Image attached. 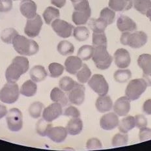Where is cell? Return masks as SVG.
Returning <instances> with one entry per match:
<instances>
[{
  "mask_svg": "<svg viewBox=\"0 0 151 151\" xmlns=\"http://www.w3.org/2000/svg\"><path fill=\"white\" fill-rule=\"evenodd\" d=\"M108 26V24L101 18L97 19L92 18L89 22V26L93 33H104Z\"/></svg>",
  "mask_w": 151,
  "mask_h": 151,
  "instance_id": "cell-29",
  "label": "cell"
},
{
  "mask_svg": "<svg viewBox=\"0 0 151 151\" xmlns=\"http://www.w3.org/2000/svg\"><path fill=\"white\" fill-rule=\"evenodd\" d=\"M43 22L40 16L37 14L33 18L27 19L24 28V33L30 38H35L39 35L41 31Z\"/></svg>",
  "mask_w": 151,
  "mask_h": 151,
  "instance_id": "cell-10",
  "label": "cell"
},
{
  "mask_svg": "<svg viewBox=\"0 0 151 151\" xmlns=\"http://www.w3.org/2000/svg\"><path fill=\"white\" fill-rule=\"evenodd\" d=\"M83 122L79 117L72 118L67 125V131L68 134L72 136L80 134L83 130Z\"/></svg>",
  "mask_w": 151,
  "mask_h": 151,
  "instance_id": "cell-23",
  "label": "cell"
},
{
  "mask_svg": "<svg viewBox=\"0 0 151 151\" xmlns=\"http://www.w3.org/2000/svg\"><path fill=\"white\" fill-rule=\"evenodd\" d=\"M63 115L67 117H72V118H76L80 117V112L76 107L69 106L66 108L64 111Z\"/></svg>",
  "mask_w": 151,
  "mask_h": 151,
  "instance_id": "cell-46",
  "label": "cell"
},
{
  "mask_svg": "<svg viewBox=\"0 0 151 151\" xmlns=\"http://www.w3.org/2000/svg\"><path fill=\"white\" fill-rule=\"evenodd\" d=\"M147 86L146 81L143 78L132 80L129 82L126 89V96L132 101L139 99L147 89Z\"/></svg>",
  "mask_w": 151,
  "mask_h": 151,
  "instance_id": "cell-6",
  "label": "cell"
},
{
  "mask_svg": "<svg viewBox=\"0 0 151 151\" xmlns=\"http://www.w3.org/2000/svg\"><path fill=\"white\" fill-rule=\"evenodd\" d=\"M64 67L58 63H52L48 66L50 75L52 78H58L63 74L64 72Z\"/></svg>",
  "mask_w": 151,
  "mask_h": 151,
  "instance_id": "cell-40",
  "label": "cell"
},
{
  "mask_svg": "<svg viewBox=\"0 0 151 151\" xmlns=\"http://www.w3.org/2000/svg\"><path fill=\"white\" fill-rule=\"evenodd\" d=\"M12 44L15 51L20 55H33L39 50V46L35 40L18 34L14 37Z\"/></svg>",
  "mask_w": 151,
  "mask_h": 151,
  "instance_id": "cell-2",
  "label": "cell"
},
{
  "mask_svg": "<svg viewBox=\"0 0 151 151\" xmlns=\"http://www.w3.org/2000/svg\"><path fill=\"white\" fill-rule=\"evenodd\" d=\"M128 141V136L127 134H117L113 136L111 143L114 147H119L127 145Z\"/></svg>",
  "mask_w": 151,
  "mask_h": 151,
  "instance_id": "cell-43",
  "label": "cell"
},
{
  "mask_svg": "<svg viewBox=\"0 0 151 151\" xmlns=\"http://www.w3.org/2000/svg\"><path fill=\"white\" fill-rule=\"evenodd\" d=\"M44 105L40 102H35L31 104L29 108V113L30 116L33 119L40 117Z\"/></svg>",
  "mask_w": 151,
  "mask_h": 151,
  "instance_id": "cell-38",
  "label": "cell"
},
{
  "mask_svg": "<svg viewBox=\"0 0 151 151\" xmlns=\"http://www.w3.org/2000/svg\"><path fill=\"white\" fill-rule=\"evenodd\" d=\"M7 114V109L6 106L0 104V119L4 118Z\"/></svg>",
  "mask_w": 151,
  "mask_h": 151,
  "instance_id": "cell-52",
  "label": "cell"
},
{
  "mask_svg": "<svg viewBox=\"0 0 151 151\" xmlns=\"http://www.w3.org/2000/svg\"><path fill=\"white\" fill-rule=\"evenodd\" d=\"M14 1H18V0H14Z\"/></svg>",
  "mask_w": 151,
  "mask_h": 151,
  "instance_id": "cell-56",
  "label": "cell"
},
{
  "mask_svg": "<svg viewBox=\"0 0 151 151\" xmlns=\"http://www.w3.org/2000/svg\"><path fill=\"white\" fill-rule=\"evenodd\" d=\"M29 63L26 57L17 56L13 59L12 63L5 72V78L7 82L16 83L21 76L29 70Z\"/></svg>",
  "mask_w": 151,
  "mask_h": 151,
  "instance_id": "cell-1",
  "label": "cell"
},
{
  "mask_svg": "<svg viewBox=\"0 0 151 151\" xmlns=\"http://www.w3.org/2000/svg\"><path fill=\"white\" fill-rule=\"evenodd\" d=\"M29 75L31 80L36 83L45 80L48 76V73L42 66L37 65L31 69Z\"/></svg>",
  "mask_w": 151,
  "mask_h": 151,
  "instance_id": "cell-24",
  "label": "cell"
},
{
  "mask_svg": "<svg viewBox=\"0 0 151 151\" xmlns=\"http://www.w3.org/2000/svg\"><path fill=\"white\" fill-rule=\"evenodd\" d=\"M114 60L118 68H126L130 65L131 57L127 50L119 48L114 53Z\"/></svg>",
  "mask_w": 151,
  "mask_h": 151,
  "instance_id": "cell-15",
  "label": "cell"
},
{
  "mask_svg": "<svg viewBox=\"0 0 151 151\" xmlns=\"http://www.w3.org/2000/svg\"><path fill=\"white\" fill-rule=\"evenodd\" d=\"M85 91L86 88L83 85L76 82L73 89L69 91V101L74 105L80 106L82 104L85 100Z\"/></svg>",
  "mask_w": 151,
  "mask_h": 151,
  "instance_id": "cell-13",
  "label": "cell"
},
{
  "mask_svg": "<svg viewBox=\"0 0 151 151\" xmlns=\"http://www.w3.org/2000/svg\"><path fill=\"white\" fill-rule=\"evenodd\" d=\"M58 51L62 55H71L74 52V46L67 40H62L58 44Z\"/></svg>",
  "mask_w": 151,
  "mask_h": 151,
  "instance_id": "cell-33",
  "label": "cell"
},
{
  "mask_svg": "<svg viewBox=\"0 0 151 151\" xmlns=\"http://www.w3.org/2000/svg\"><path fill=\"white\" fill-rule=\"evenodd\" d=\"M137 64L143 70V79L148 86H151V55L144 53L137 59Z\"/></svg>",
  "mask_w": 151,
  "mask_h": 151,
  "instance_id": "cell-12",
  "label": "cell"
},
{
  "mask_svg": "<svg viewBox=\"0 0 151 151\" xmlns=\"http://www.w3.org/2000/svg\"><path fill=\"white\" fill-rule=\"evenodd\" d=\"M93 53V46L84 45L81 46L78 52V57L82 61H88L92 58Z\"/></svg>",
  "mask_w": 151,
  "mask_h": 151,
  "instance_id": "cell-36",
  "label": "cell"
},
{
  "mask_svg": "<svg viewBox=\"0 0 151 151\" xmlns=\"http://www.w3.org/2000/svg\"><path fill=\"white\" fill-rule=\"evenodd\" d=\"M113 110L119 116L124 117L130 110V100L127 96H122L118 99L115 102Z\"/></svg>",
  "mask_w": 151,
  "mask_h": 151,
  "instance_id": "cell-18",
  "label": "cell"
},
{
  "mask_svg": "<svg viewBox=\"0 0 151 151\" xmlns=\"http://www.w3.org/2000/svg\"><path fill=\"white\" fill-rule=\"evenodd\" d=\"M52 27L58 36L64 39H67L72 35V31L74 28L72 24L59 18L52 22Z\"/></svg>",
  "mask_w": 151,
  "mask_h": 151,
  "instance_id": "cell-11",
  "label": "cell"
},
{
  "mask_svg": "<svg viewBox=\"0 0 151 151\" xmlns=\"http://www.w3.org/2000/svg\"><path fill=\"white\" fill-rule=\"evenodd\" d=\"M37 9V4L32 0H22L20 4V11L22 14L27 19L35 17Z\"/></svg>",
  "mask_w": 151,
  "mask_h": 151,
  "instance_id": "cell-19",
  "label": "cell"
},
{
  "mask_svg": "<svg viewBox=\"0 0 151 151\" xmlns=\"http://www.w3.org/2000/svg\"><path fill=\"white\" fill-rule=\"evenodd\" d=\"M96 109L100 113L109 111L113 107V101L109 96H100L96 99L95 104Z\"/></svg>",
  "mask_w": 151,
  "mask_h": 151,
  "instance_id": "cell-22",
  "label": "cell"
},
{
  "mask_svg": "<svg viewBox=\"0 0 151 151\" xmlns=\"http://www.w3.org/2000/svg\"><path fill=\"white\" fill-rule=\"evenodd\" d=\"M133 5V2H128L126 0H109V7L113 11L121 12L128 11Z\"/></svg>",
  "mask_w": 151,
  "mask_h": 151,
  "instance_id": "cell-25",
  "label": "cell"
},
{
  "mask_svg": "<svg viewBox=\"0 0 151 151\" xmlns=\"http://www.w3.org/2000/svg\"><path fill=\"white\" fill-rule=\"evenodd\" d=\"M51 127H52V124H49L48 122L46 121L44 119H40L36 124L37 132L40 136H46L47 131Z\"/></svg>",
  "mask_w": 151,
  "mask_h": 151,
  "instance_id": "cell-44",
  "label": "cell"
},
{
  "mask_svg": "<svg viewBox=\"0 0 151 151\" xmlns=\"http://www.w3.org/2000/svg\"><path fill=\"white\" fill-rule=\"evenodd\" d=\"M7 127L12 132L20 131L23 127V116L20 109L12 108L7 112L6 117Z\"/></svg>",
  "mask_w": 151,
  "mask_h": 151,
  "instance_id": "cell-8",
  "label": "cell"
},
{
  "mask_svg": "<svg viewBox=\"0 0 151 151\" xmlns=\"http://www.w3.org/2000/svg\"><path fill=\"white\" fill-rule=\"evenodd\" d=\"M86 147L89 150H98L102 148V144L97 138H91L87 141Z\"/></svg>",
  "mask_w": 151,
  "mask_h": 151,
  "instance_id": "cell-45",
  "label": "cell"
},
{
  "mask_svg": "<svg viewBox=\"0 0 151 151\" xmlns=\"http://www.w3.org/2000/svg\"><path fill=\"white\" fill-rule=\"evenodd\" d=\"M37 86L33 80H27L22 86L20 93L27 97H31L37 93Z\"/></svg>",
  "mask_w": 151,
  "mask_h": 151,
  "instance_id": "cell-28",
  "label": "cell"
},
{
  "mask_svg": "<svg viewBox=\"0 0 151 151\" xmlns=\"http://www.w3.org/2000/svg\"><path fill=\"white\" fill-rule=\"evenodd\" d=\"M139 137V140L142 142L151 139V129L147 127L140 128Z\"/></svg>",
  "mask_w": 151,
  "mask_h": 151,
  "instance_id": "cell-47",
  "label": "cell"
},
{
  "mask_svg": "<svg viewBox=\"0 0 151 151\" xmlns=\"http://www.w3.org/2000/svg\"><path fill=\"white\" fill-rule=\"evenodd\" d=\"M148 37L147 34L143 31L123 32L121 37V42L122 45L129 46L132 48H140L146 45Z\"/></svg>",
  "mask_w": 151,
  "mask_h": 151,
  "instance_id": "cell-4",
  "label": "cell"
},
{
  "mask_svg": "<svg viewBox=\"0 0 151 151\" xmlns=\"http://www.w3.org/2000/svg\"><path fill=\"white\" fill-rule=\"evenodd\" d=\"M100 18L103 19L108 25L112 24L115 18V12L112 9L108 7L103 9L100 12Z\"/></svg>",
  "mask_w": 151,
  "mask_h": 151,
  "instance_id": "cell-39",
  "label": "cell"
},
{
  "mask_svg": "<svg viewBox=\"0 0 151 151\" xmlns=\"http://www.w3.org/2000/svg\"><path fill=\"white\" fill-rule=\"evenodd\" d=\"M117 26L121 32H132L137 29L136 22L127 16H119L117 21Z\"/></svg>",
  "mask_w": 151,
  "mask_h": 151,
  "instance_id": "cell-20",
  "label": "cell"
},
{
  "mask_svg": "<svg viewBox=\"0 0 151 151\" xmlns=\"http://www.w3.org/2000/svg\"><path fill=\"white\" fill-rule=\"evenodd\" d=\"M76 82L73 79L68 76H65L59 80V86L61 89L65 92H69L75 86Z\"/></svg>",
  "mask_w": 151,
  "mask_h": 151,
  "instance_id": "cell-41",
  "label": "cell"
},
{
  "mask_svg": "<svg viewBox=\"0 0 151 151\" xmlns=\"http://www.w3.org/2000/svg\"><path fill=\"white\" fill-rule=\"evenodd\" d=\"M119 120L115 113H109L103 115L100 119V125L103 130H111L118 127Z\"/></svg>",
  "mask_w": 151,
  "mask_h": 151,
  "instance_id": "cell-16",
  "label": "cell"
},
{
  "mask_svg": "<svg viewBox=\"0 0 151 151\" xmlns=\"http://www.w3.org/2000/svg\"><path fill=\"white\" fill-rule=\"evenodd\" d=\"M18 33L13 28H7L2 31L1 33V39L6 44H12L14 37Z\"/></svg>",
  "mask_w": 151,
  "mask_h": 151,
  "instance_id": "cell-37",
  "label": "cell"
},
{
  "mask_svg": "<svg viewBox=\"0 0 151 151\" xmlns=\"http://www.w3.org/2000/svg\"><path fill=\"white\" fill-rule=\"evenodd\" d=\"M50 99L53 102L59 103L62 107H65L68 104V99L65 93L58 87H55L50 93Z\"/></svg>",
  "mask_w": 151,
  "mask_h": 151,
  "instance_id": "cell-26",
  "label": "cell"
},
{
  "mask_svg": "<svg viewBox=\"0 0 151 151\" xmlns=\"http://www.w3.org/2000/svg\"><path fill=\"white\" fill-rule=\"evenodd\" d=\"M134 7L140 13L146 15L151 9V0H134Z\"/></svg>",
  "mask_w": 151,
  "mask_h": 151,
  "instance_id": "cell-32",
  "label": "cell"
},
{
  "mask_svg": "<svg viewBox=\"0 0 151 151\" xmlns=\"http://www.w3.org/2000/svg\"><path fill=\"white\" fill-rule=\"evenodd\" d=\"M88 86L99 96L106 95L109 91V85L101 74H94L88 81Z\"/></svg>",
  "mask_w": 151,
  "mask_h": 151,
  "instance_id": "cell-9",
  "label": "cell"
},
{
  "mask_svg": "<svg viewBox=\"0 0 151 151\" xmlns=\"http://www.w3.org/2000/svg\"><path fill=\"white\" fill-rule=\"evenodd\" d=\"M67 129L62 127H50L47 131L46 136H48L53 142L60 143L63 142L67 137Z\"/></svg>",
  "mask_w": 151,
  "mask_h": 151,
  "instance_id": "cell-17",
  "label": "cell"
},
{
  "mask_svg": "<svg viewBox=\"0 0 151 151\" xmlns=\"http://www.w3.org/2000/svg\"><path fill=\"white\" fill-rule=\"evenodd\" d=\"M92 58L96 68L100 70L108 69L113 61V58L108 53L107 47L104 46H93Z\"/></svg>",
  "mask_w": 151,
  "mask_h": 151,
  "instance_id": "cell-5",
  "label": "cell"
},
{
  "mask_svg": "<svg viewBox=\"0 0 151 151\" xmlns=\"http://www.w3.org/2000/svg\"><path fill=\"white\" fill-rule=\"evenodd\" d=\"M70 1H72V4H74V3H77L78 1H80V0H70Z\"/></svg>",
  "mask_w": 151,
  "mask_h": 151,
  "instance_id": "cell-54",
  "label": "cell"
},
{
  "mask_svg": "<svg viewBox=\"0 0 151 151\" xmlns=\"http://www.w3.org/2000/svg\"><path fill=\"white\" fill-rule=\"evenodd\" d=\"M82 65V60L78 56H69L65 62L66 70L72 75L76 74Z\"/></svg>",
  "mask_w": 151,
  "mask_h": 151,
  "instance_id": "cell-21",
  "label": "cell"
},
{
  "mask_svg": "<svg viewBox=\"0 0 151 151\" xmlns=\"http://www.w3.org/2000/svg\"><path fill=\"white\" fill-rule=\"evenodd\" d=\"M135 122L136 127L139 129L147 127V119L143 115H137L135 117Z\"/></svg>",
  "mask_w": 151,
  "mask_h": 151,
  "instance_id": "cell-49",
  "label": "cell"
},
{
  "mask_svg": "<svg viewBox=\"0 0 151 151\" xmlns=\"http://www.w3.org/2000/svg\"><path fill=\"white\" fill-rule=\"evenodd\" d=\"M12 8V0H0V12H7Z\"/></svg>",
  "mask_w": 151,
  "mask_h": 151,
  "instance_id": "cell-48",
  "label": "cell"
},
{
  "mask_svg": "<svg viewBox=\"0 0 151 151\" xmlns=\"http://www.w3.org/2000/svg\"><path fill=\"white\" fill-rule=\"evenodd\" d=\"M89 31L85 26H78L74 28L73 36L78 41L82 42L87 40L89 37Z\"/></svg>",
  "mask_w": 151,
  "mask_h": 151,
  "instance_id": "cell-31",
  "label": "cell"
},
{
  "mask_svg": "<svg viewBox=\"0 0 151 151\" xmlns=\"http://www.w3.org/2000/svg\"><path fill=\"white\" fill-rule=\"evenodd\" d=\"M91 76V71L86 64H83L82 67L76 73V78L79 82L86 83L89 80Z\"/></svg>",
  "mask_w": 151,
  "mask_h": 151,
  "instance_id": "cell-34",
  "label": "cell"
},
{
  "mask_svg": "<svg viewBox=\"0 0 151 151\" xmlns=\"http://www.w3.org/2000/svg\"><path fill=\"white\" fill-rule=\"evenodd\" d=\"M126 1H127L128 2H133V1H134V0H126Z\"/></svg>",
  "mask_w": 151,
  "mask_h": 151,
  "instance_id": "cell-55",
  "label": "cell"
},
{
  "mask_svg": "<svg viewBox=\"0 0 151 151\" xmlns=\"http://www.w3.org/2000/svg\"><path fill=\"white\" fill-rule=\"evenodd\" d=\"M51 4L58 8L63 7L66 4V0H50Z\"/></svg>",
  "mask_w": 151,
  "mask_h": 151,
  "instance_id": "cell-51",
  "label": "cell"
},
{
  "mask_svg": "<svg viewBox=\"0 0 151 151\" xmlns=\"http://www.w3.org/2000/svg\"><path fill=\"white\" fill-rule=\"evenodd\" d=\"M136 127L135 117L132 116H128L123 118L118 125L119 130L122 134H127L129 131Z\"/></svg>",
  "mask_w": 151,
  "mask_h": 151,
  "instance_id": "cell-27",
  "label": "cell"
},
{
  "mask_svg": "<svg viewBox=\"0 0 151 151\" xmlns=\"http://www.w3.org/2000/svg\"><path fill=\"white\" fill-rule=\"evenodd\" d=\"M143 111L147 115H151V99L147 100L143 106Z\"/></svg>",
  "mask_w": 151,
  "mask_h": 151,
  "instance_id": "cell-50",
  "label": "cell"
},
{
  "mask_svg": "<svg viewBox=\"0 0 151 151\" xmlns=\"http://www.w3.org/2000/svg\"><path fill=\"white\" fill-rule=\"evenodd\" d=\"M132 77V72L130 70H118L113 74L114 80L118 83H124L130 79Z\"/></svg>",
  "mask_w": 151,
  "mask_h": 151,
  "instance_id": "cell-35",
  "label": "cell"
},
{
  "mask_svg": "<svg viewBox=\"0 0 151 151\" xmlns=\"http://www.w3.org/2000/svg\"><path fill=\"white\" fill-rule=\"evenodd\" d=\"M43 18L46 24H51L53 20L60 17V12L58 9L53 7H47L43 12Z\"/></svg>",
  "mask_w": 151,
  "mask_h": 151,
  "instance_id": "cell-30",
  "label": "cell"
},
{
  "mask_svg": "<svg viewBox=\"0 0 151 151\" xmlns=\"http://www.w3.org/2000/svg\"><path fill=\"white\" fill-rule=\"evenodd\" d=\"M93 46H106L108 45V40L104 33H93Z\"/></svg>",
  "mask_w": 151,
  "mask_h": 151,
  "instance_id": "cell-42",
  "label": "cell"
},
{
  "mask_svg": "<svg viewBox=\"0 0 151 151\" xmlns=\"http://www.w3.org/2000/svg\"><path fill=\"white\" fill-rule=\"evenodd\" d=\"M63 114L62 106L59 103L55 102L46 108L43 111L42 117L48 122H52L59 118Z\"/></svg>",
  "mask_w": 151,
  "mask_h": 151,
  "instance_id": "cell-14",
  "label": "cell"
},
{
  "mask_svg": "<svg viewBox=\"0 0 151 151\" xmlns=\"http://www.w3.org/2000/svg\"><path fill=\"white\" fill-rule=\"evenodd\" d=\"M20 93L18 84L8 82L0 91V100L8 104L15 103L19 98Z\"/></svg>",
  "mask_w": 151,
  "mask_h": 151,
  "instance_id": "cell-7",
  "label": "cell"
},
{
  "mask_svg": "<svg viewBox=\"0 0 151 151\" xmlns=\"http://www.w3.org/2000/svg\"><path fill=\"white\" fill-rule=\"evenodd\" d=\"M74 11L72 13V21L77 26L87 23L91 15V9L87 0H80L73 4Z\"/></svg>",
  "mask_w": 151,
  "mask_h": 151,
  "instance_id": "cell-3",
  "label": "cell"
},
{
  "mask_svg": "<svg viewBox=\"0 0 151 151\" xmlns=\"http://www.w3.org/2000/svg\"><path fill=\"white\" fill-rule=\"evenodd\" d=\"M146 16L149 18V20L151 21V9L149 11H148V12L146 14Z\"/></svg>",
  "mask_w": 151,
  "mask_h": 151,
  "instance_id": "cell-53",
  "label": "cell"
}]
</instances>
